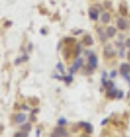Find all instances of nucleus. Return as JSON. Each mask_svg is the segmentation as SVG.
Returning a JSON list of instances; mask_svg holds the SVG:
<instances>
[{"mask_svg":"<svg viewBox=\"0 0 130 137\" xmlns=\"http://www.w3.org/2000/svg\"><path fill=\"white\" fill-rule=\"evenodd\" d=\"M55 133H56L58 136H63V137H67V136H69L67 131H66L64 128H61V127H58V128L55 129Z\"/></svg>","mask_w":130,"mask_h":137,"instance_id":"obj_4","label":"nucleus"},{"mask_svg":"<svg viewBox=\"0 0 130 137\" xmlns=\"http://www.w3.org/2000/svg\"><path fill=\"white\" fill-rule=\"evenodd\" d=\"M122 91H119V94H117V98H122Z\"/></svg>","mask_w":130,"mask_h":137,"instance_id":"obj_21","label":"nucleus"},{"mask_svg":"<svg viewBox=\"0 0 130 137\" xmlns=\"http://www.w3.org/2000/svg\"><path fill=\"white\" fill-rule=\"evenodd\" d=\"M115 33H117L115 27H113V26H108V27H107V35H108V37H113Z\"/></svg>","mask_w":130,"mask_h":137,"instance_id":"obj_8","label":"nucleus"},{"mask_svg":"<svg viewBox=\"0 0 130 137\" xmlns=\"http://www.w3.org/2000/svg\"><path fill=\"white\" fill-rule=\"evenodd\" d=\"M23 120H25V116H23V114H18V118L16 119L17 122H22Z\"/></svg>","mask_w":130,"mask_h":137,"instance_id":"obj_14","label":"nucleus"},{"mask_svg":"<svg viewBox=\"0 0 130 137\" xmlns=\"http://www.w3.org/2000/svg\"><path fill=\"white\" fill-rule=\"evenodd\" d=\"M82 65V60L81 58H79V60H77V62H75V64L73 65V68H72V72H74V71H77V68H80Z\"/></svg>","mask_w":130,"mask_h":137,"instance_id":"obj_7","label":"nucleus"},{"mask_svg":"<svg viewBox=\"0 0 130 137\" xmlns=\"http://www.w3.org/2000/svg\"><path fill=\"white\" fill-rule=\"evenodd\" d=\"M127 46H128V47H130V39L129 40H127V43H126Z\"/></svg>","mask_w":130,"mask_h":137,"instance_id":"obj_25","label":"nucleus"},{"mask_svg":"<svg viewBox=\"0 0 130 137\" xmlns=\"http://www.w3.org/2000/svg\"><path fill=\"white\" fill-rule=\"evenodd\" d=\"M117 89H108L107 90V96L110 97V98H114V97H117Z\"/></svg>","mask_w":130,"mask_h":137,"instance_id":"obj_6","label":"nucleus"},{"mask_svg":"<svg viewBox=\"0 0 130 137\" xmlns=\"http://www.w3.org/2000/svg\"><path fill=\"white\" fill-rule=\"evenodd\" d=\"M102 21L103 23H108L110 22V14L108 13H104L102 15Z\"/></svg>","mask_w":130,"mask_h":137,"instance_id":"obj_9","label":"nucleus"},{"mask_svg":"<svg viewBox=\"0 0 130 137\" xmlns=\"http://www.w3.org/2000/svg\"><path fill=\"white\" fill-rule=\"evenodd\" d=\"M89 16H90L92 21H97V18H98V10H97V8H94V7L89 8Z\"/></svg>","mask_w":130,"mask_h":137,"instance_id":"obj_1","label":"nucleus"},{"mask_svg":"<svg viewBox=\"0 0 130 137\" xmlns=\"http://www.w3.org/2000/svg\"><path fill=\"white\" fill-rule=\"evenodd\" d=\"M52 137H59V136H58L56 133H54V134H52Z\"/></svg>","mask_w":130,"mask_h":137,"instance_id":"obj_24","label":"nucleus"},{"mask_svg":"<svg viewBox=\"0 0 130 137\" xmlns=\"http://www.w3.org/2000/svg\"><path fill=\"white\" fill-rule=\"evenodd\" d=\"M65 123H66V120H65V119H63V118H62V119H59V120H58V124H59V126H64Z\"/></svg>","mask_w":130,"mask_h":137,"instance_id":"obj_17","label":"nucleus"},{"mask_svg":"<svg viewBox=\"0 0 130 137\" xmlns=\"http://www.w3.org/2000/svg\"><path fill=\"white\" fill-rule=\"evenodd\" d=\"M82 124L86 126V129H87V131H88V133H91V131H92V127H91L89 123H81V126H82Z\"/></svg>","mask_w":130,"mask_h":137,"instance_id":"obj_13","label":"nucleus"},{"mask_svg":"<svg viewBox=\"0 0 130 137\" xmlns=\"http://www.w3.org/2000/svg\"><path fill=\"white\" fill-rule=\"evenodd\" d=\"M97 31H98V34H99V37L102 38V40H103V41H105V40H106V37H104V30H103L102 27H98V29H97Z\"/></svg>","mask_w":130,"mask_h":137,"instance_id":"obj_10","label":"nucleus"},{"mask_svg":"<svg viewBox=\"0 0 130 137\" xmlns=\"http://www.w3.org/2000/svg\"><path fill=\"white\" fill-rule=\"evenodd\" d=\"M108 122V120L107 119H105V120H103V122H102V124H103V126H105V124L107 123Z\"/></svg>","mask_w":130,"mask_h":137,"instance_id":"obj_23","label":"nucleus"},{"mask_svg":"<svg viewBox=\"0 0 130 137\" xmlns=\"http://www.w3.org/2000/svg\"><path fill=\"white\" fill-rule=\"evenodd\" d=\"M22 129H23V130H26V131H29V130L31 129V124L30 123H26L25 126H22Z\"/></svg>","mask_w":130,"mask_h":137,"instance_id":"obj_15","label":"nucleus"},{"mask_svg":"<svg viewBox=\"0 0 130 137\" xmlns=\"http://www.w3.org/2000/svg\"><path fill=\"white\" fill-rule=\"evenodd\" d=\"M57 68H58V71H61V72L64 71V66H63L62 63H58V64H57Z\"/></svg>","mask_w":130,"mask_h":137,"instance_id":"obj_16","label":"nucleus"},{"mask_svg":"<svg viewBox=\"0 0 130 137\" xmlns=\"http://www.w3.org/2000/svg\"><path fill=\"white\" fill-rule=\"evenodd\" d=\"M120 9H121V13H122V14H124V15H126V13H127V9H126V8L123 9V6H121V7H120Z\"/></svg>","mask_w":130,"mask_h":137,"instance_id":"obj_20","label":"nucleus"},{"mask_svg":"<svg viewBox=\"0 0 130 137\" xmlns=\"http://www.w3.org/2000/svg\"><path fill=\"white\" fill-rule=\"evenodd\" d=\"M115 75H117V72H115V71H113V72L111 73V78H114Z\"/></svg>","mask_w":130,"mask_h":137,"instance_id":"obj_22","label":"nucleus"},{"mask_svg":"<svg viewBox=\"0 0 130 137\" xmlns=\"http://www.w3.org/2000/svg\"><path fill=\"white\" fill-rule=\"evenodd\" d=\"M105 55L107 56V57H111V56H113V55H114V53H113V50H112V49H111V48L108 47V49H107V50L105 49Z\"/></svg>","mask_w":130,"mask_h":137,"instance_id":"obj_11","label":"nucleus"},{"mask_svg":"<svg viewBox=\"0 0 130 137\" xmlns=\"http://www.w3.org/2000/svg\"><path fill=\"white\" fill-rule=\"evenodd\" d=\"M64 79L66 80V82H67V83H70V82H72V75H69V77H65Z\"/></svg>","mask_w":130,"mask_h":137,"instance_id":"obj_18","label":"nucleus"},{"mask_svg":"<svg viewBox=\"0 0 130 137\" xmlns=\"http://www.w3.org/2000/svg\"><path fill=\"white\" fill-rule=\"evenodd\" d=\"M15 137H26V134L25 133L24 134L23 133H17L16 135H15Z\"/></svg>","mask_w":130,"mask_h":137,"instance_id":"obj_19","label":"nucleus"},{"mask_svg":"<svg viewBox=\"0 0 130 137\" xmlns=\"http://www.w3.org/2000/svg\"><path fill=\"white\" fill-rule=\"evenodd\" d=\"M89 65H90L92 68H95L97 66V57L95 56V54L89 56Z\"/></svg>","mask_w":130,"mask_h":137,"instance_id":"obj_3","label":"nucleus"},{"mask_svg":"<svg viewBox=\"0 0 130 137\" xmlns=\"http://www.w3.org/2000/svg\"><path fill=\"white\" fill-rule=\"evenodd\" d=\"M20 63H21V60H20V58H18V60H16V65L20 64Z\"/></svg>","mask_w":130,"mask_h":137,"instance_id":"obj_27","label":"nucleus"},{"mask_svg":"<svg viewBox=\"0 0 130 137\" xmlns=\"http://www.w3.org/2000/svg\"><path fill=\"white\" fill-rule=\"evenodd\" d=\"M121 68H122V74L126 78H128V80H130L129 77H128V72L130 71V65L129 64H122Z\"/></svg>","mask_w":130,"mask_h":137,"instance_id":"obj_5","label":"nucleus"},{"mask_svg":"<svg viewBox=\"0 0 130 137\" xmlns=\"http://www.w3.org/2000/svg\"><path fill=\"white\" fill-rule=\"evenodd\" d=\"M41 33H42V34H46V29H41Z\"/></svg>","mask_w":130,"mask_h":137,"instance_id":"obj_26","label":"nucleus"},{"mask_svg":"<svg viewBox=\"0 0 130 137\" xmlns=\"http://www.w3.org/2000/svg\"><path fill=\"white\" fill-rule=\"evenodd\" d=\"M84 40H86L87 42L86 43H88V45H92V39H91V37L90 35H86V39H84Z\"/></svg>","mask_w":130,"mask_h":137,"instance_id":"obj_12","label":"nucleus"},{"mask_svg":"<svg viewBox=\"0 0 130 137\" xmlns=\"http://www.w3.org/2000/svg\"><path fill=\"white\" fill-rule=\"evenodd\" d=\"M117 26H119V29H121V30H126L127 27H128V23L124 18H122L120 17L119 20H117Z\"/></svg>","mask_w":130,"mask_h":137,"instance_id":"obj_2","label":"nucleus"}]
</instances>
